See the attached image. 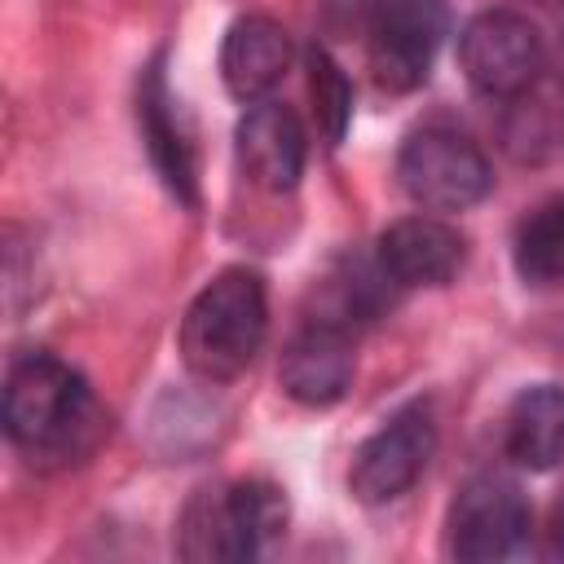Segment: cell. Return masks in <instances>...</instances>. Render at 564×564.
<instances>
[{
  "label": "cell",
  "instance_id": "1",
  "mask_svg": "<svg viewBox=\"0 0 564 564\" xmlns=\"http://www.w3.org/2000/svg\"><path fill=\"white\" fill-rule=\"evenodd\" d=\"M4 432L40 463H79L106 436V414L66 361L26 352L4 379Z\"/></svg>",
  "mask_w": 564,
  "mask_h": 564
},
{
  "label": "cell",
  "instance_id": "2",
  "mask_svg": "<svg viewBox=\"0 0 564 564\" xmlns=\"http://www.w3.org/2000/svg\"><path fill=\"white\" fill-rule=\"evenodd\" d=\"M264 330L269 300L260 273L220 269L181 317V361L207 383H229L256 361Z\"/></svg>",
  "mask_w": 564,
  "mask_h": 564
},
{
  "label": "cell",
  "instance_id": "3",
  "mask_svg": "<svg viewBox=\"0 0 564 564\" xmlns=\"http://www.w3.org/2000/svg\"><path fill=\"white\" fill-rule=\"evenodd\" d=\"M397 176H401V189L427 212L476 207L494 185L485 150L454 128L410 132L397 154Z\"/></svg>",
  "mask_w": 564,
  "mask_h": 564
},
{
  "label": "cell",
  "instance_id": "4",
  "mask_svg": "<svg viewBox=\"0 0 564 564\" xmlns=\"http://www.w3.org/2000/svg\"><path fill=\"white\" fill-rule=\"evenodd\" d=\"M546 48L529 18L511 9L476 13L458 35V66L467 84L485 97H520L542 75Z\"/></svg>",
  "mask_w": 564,
  "mask_h": 564
},
{
  "label": "cell",
  "instance_id": "5",
  "mask_svg": "<svg viewBox=\"0 0 564 564\" xmlns=\"http://www.w3.org/2000/svg\"><path fill=\"white\" fill-rule=\"evenodd\" d=\"M533 524L529 498L516 480L498 471H480L458 485L449 502V551L458 560L485 564V560H507L524 546Z\"/></svg>",
  "mask_w": 564,
  "mask_h": 564
},
{
  "label": "cell",
  "instance_id": "6",
  "mask_svg": "<svg viewBox=\"0 0 564 564\" xmlns=\"http://www.w3.org/2000/svg\"><path fill=\"white\" fill-rule=\"evenodd\" d=\"M449 31L445 0H379L370 13V70L388 93H414Z\"/></svg>",
  "mask_w": 564,
  "mask_h": 564
},
{
  "label": "cell",
  "instance_id": "7",
  "mask_svg": "<svg viewBox=\"0 0 564 564\" xmlns=\"http://www.w3.org/2000/svg\"><path fill=\"white\" fill-rule=\"evenodd\" d=\"M436 449V423H432V410L423 401L397 410L375 436L361 441V449L352 454V467H348V489L357 502L366 507H379V502H392L401 498L427 467Z\"/></svg>",
  "mask_w": 564,
  "mask_h": 564
},
{
  "label": "cell",
  "instance_id": "8",
  "mask_svg": "<svg viewBox=\"0 0 564 564\" xmlns=\"http://www.w3.org/2000/svg\"><path fill=\"white\" fill-rule=\"evenodd\" d=\"M282 392L300 405H335L352 383V344L339 322H313L304 326L278 366Z\"/></svg>",
  "mask_w": 564,
  "mask_h": 564
},
{
  "label": "cell",
  "instance_id": "9",
  "mask_svg": "<svg viewBox=\"0 0 564 564\" xmlns=\"http://www.w3.org/2000/svg\"><path fill=\"white\" fill-rule=\"evenodd\" d=\"M463 234L436 216H405L379 234V264L397 286H445L463 269Z\"/></svg>",
  "mask_w": 564,
  "mask_h": 564
},
{
  "label": "cell",
  "instance_id": "10",
  "mask_svg": "<svg viewBox=\"0 0 564 564\" xmlns=\"http://www.w3.org/2000/svg\"><path fill=\"white\" fill-rule=\"evenodd\" d=\"M234 137H238V159L260 189H269V194L295 189V181L304 172V128L286 106H278V101L251 106L238 119Z\"/></svg>",
  "mask_w": 564,
  "mask_h": 564
},
{
  "label": "cell",
  "instance_id": "11",
  "mask_svg": "<svg viewBox=\"0 0 564 564\" xmlns=\"http://www.w3.org/2000/svg\"><path fill=\"white\" fill-rule=\"evenodd\" d=\"M137 119H141V137L150 150V163L159 172V181L185 203L198 207V172H194V150L176 123V106L167 93V75L163 62H150L141 75V93H137Z\"/></svg>",
  "mask_w": 564,
  "mask_h": 564
},
{
  "label": "cell",
  "instance_id": "12",
  "mask_svg": "<svg viewBox=\"0 0 564 564\" xmlns=\"http://www.w3.org/2000/svg\"><path fill=\"white\" fill-rule=\"evenodd\" d=\"M286 62H291V40L273 18L247 13L225 31L220 79L238 101H260L286 75Z\"/></svg>",
  "mask_w": 564,
  "mask_h": 564
},
{
  "label": "cell",
  "instance_id": "13",
  "mask_svg": "<svg viewBox=\"0 0 564 564\" xmlns=\"http://www.w3.org/2000/svg\"><path fill=\"white\" fill-rule=\"evenodd\" d=\"M507 454L529 471H551L564 463V388L538 383L511 401Z\"/></svg>",
  "mask_w": 564,
  "mask_h": 564
},
{
  "label": "cell",
  "instance_id": "14",
  "mask_svg": "<svg viewBox=\"0 0 564 564\" xmlns=\"http://www.w3.org/2000/svg\"><path fill=\"white\" fill-rule=\"evenodd\" d=\"M181 555L185 560H251L260 546L247 533L229 485L198 489L181 511Z\"/></svg>",
  "mask_w": 564,
  "mask_h": 564
},
{
  "label": "cell",
  "instance_id": "15",
  "mask_svg": "<svg viewBox=\"0 0 564 564\" xmlns=\"http://www.w3.org/2000/svg\"><path fill=\"white\" fill-rule=\"evenodd\" d=\"M516 273L529 286L564 282V194L533 207L516 229Z\"/></svg>",
  "mask_w": 564,
  "mask_h": 564
},
{
  "label": "cell",
  "instance_id": "16",
  "mask_svg": "<svg viewBox=\"0 0 564 564\" xmlns=\"http://www.w3.org/2000/svg\"><path fill=\"white\" fill-rule=\"evenodd\" d=\"M308 97H313L317 128L326 132L330 145H339L344 132H348V119H352V84H348L344 66L326 48L308 53Z\"/></svg>",
  "mask_w": 564,
  "mask_h": 564
},
{
  "label": "cell",
  "instance_id": "17",
  "mask_svg": "<svg viewBox=\"0 0 564 564\" xmlns=\"http://www.w3.org/2000/svg\"><path fill=\"white\" fill-rule=\"evenodd\" d=\"M551 542H555V551L564 555V494H560L555 507H551Z\"/></svg>",
  "mask_w": 564,
  "mask_h": 564
}]
</instances>
